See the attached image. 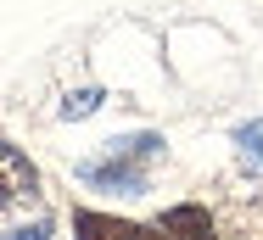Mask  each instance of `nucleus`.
Returning a JSON list of instances; mask_svg holds the SVG:
<instances>
[{"label":"nucleus","mask_w":263,"mask_h":240,"mask_svg":"<svg viewBox=\"0 0 263 240\" xmlns=\"http://www.w3.org/2000/svg\"><path fill=\"white\" fill-rule=\"evenodd\" d=\"M235 145H241V151H247V156H252V162L263 168V117L241 123V129H235Z\"/></svg>","instance_id":"nucleus-6"},{"label":"nucleus","mask_w":263,"mask_h":240,"mask_svg":"<svg viewBox=\"0 0 263 240\" xmlns=\"http://www.w3.org/2000/svg\"><path fill=\"white\" fill-rule=\"evenodd\" d=\"M162 162V134H123V140H106L90 162H79V179L90 190L106 195H146V179Z\"/></svg>","instance_id":"nucleus-1"},{"label":"nucleus","mask_w":263,"mask_h":240,"mask_svg":"<svg viewBox=\"0 0 263 240\" xmlns=\"http://www.w3.org/2000/svg\"><path fill=\"white\" fill-rule=\"evenodd\" d=\"M40 168L17 151L11 140H0V212H23V207H40Z\"/></svg>","instance_id":"nucleus-2"},{"label":"nucleus","mask_w":263,"mask_h":240,"mask_svg":"<svg viewBox=\"0 0 263 240\" xmlns=\"http://www.w3.org/2000/svg\"><path fill=\"white\" fill-rule=\"evenodd\" d=\"M157 224L168 229V240H218V224H213V212L202 201H174V207H162Z\"/></svg>","instance_id":"nucleus-4"},{"label":"nucleus","mask_w":263,"mask_h":240,"mask_svg":"<svg viewBox=\"0 0 263 240\" xmlns=\"http://www.w3.org/2000/svg\"><path fill=\"white\" fill-rule=\"evenodd\" d=\"M96 106H101V90H96V84H90V90H73V95L62 101V117H67V123H73V117H90V112H96Z\"/></svg>","instance_id":"nucleus-5"},{"label":"nucleus","mask_w":263,"mask_h":240,"mask_svg":"<svg viewBox=\"0 0 263 240\" xmlns=\"http://www.w3.org/2000/svg\"><path fill=\"white\" fill-rule=\"evenodd\" d=\"M0 240H51V218L40 212L34 224H17V229H0Z\"/></svg>","instance_id":"nucleus-7"},{"label":"nucleus","mask_w":263,"mask_h":240,"mask_svg":"<svg viewBox=\"0 0 263 240\" xmlns=\"http://www.w3.org/2000/svg\"><path fill=\"white\" fill-rule=\"evenodd\" d=\"M73 240H168V229L118 218V212H101V207H79L73 212Z\"/></svg>","instance_id":"nucleus-3"}]
</instances>
